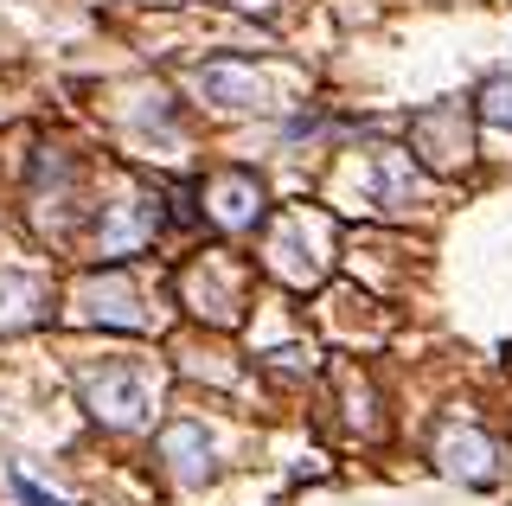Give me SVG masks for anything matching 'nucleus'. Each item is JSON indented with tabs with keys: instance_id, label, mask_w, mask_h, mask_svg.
<instances>
[{
	"instance_id": "1",
	"label": "nucleus",
	"mask_w": 512,
	"mask_h": 506,
	"mask_svg": "<svg viewBox=\"0 0 512 506\" xmlns=\"http://www.w3.org/2000/svg\"><path fill=\"white\" fill-rule=\"evenodd\" d=\"M84 398H90L96 417H109V423H141L148 404H154V391H148V378H135V372H109V378H90Z\"/></svg>"
},
{
	"instance_id": "2",
	"label": "nucleus",
	"mask_w": 512,
	"mask_h": 506,
	"mask_svg": "<svg viewBox=\"0 0 512 506\" xmlns=\"http://www.w3.org/2000/svg\"><path fill=\"white\" fill-rule=\"evenodd\" d=\"M416 148L429 154L436 167H461L474 154V141H468V122H461V109H429V116H416Z\"/></svg>"
},
{
	"instance_id": "3",
	"label": "nucleus",
	"mask_w": 512,
	"mask_h": 506,
	"mask_svg": "<svg viewBox=\"0 0 512 506\" xmlns=\"http://www.w3.org/2000/svg\"><path fill=\"white\" fill-rule=\"evenodd\" d=\"M212 218L224 231H250L256 218H263V186H256V173H218L212 180Z\"/></svg>"
},
{
	"instance_id": "4",
	"label": "nucleus",
	"mask_w": 512,
	"mask_h": 506,
	"mask_svg": "<svg viewBox=\"0 0 512 506\" xmlns=\"http://www.w3.org/2000/svg\"><path fill=\"white\" fill-rule=\"evenodd\" d=\"M154 231H160L154 205H116V212L96 225V250H103V257H122V250H135L141 237H154Z\"/></svg>"
},
{
	"instance_id": "5",
	"label": "nucleus",
	"mask_w": 512,
	"mask_h": 506,
	"mask_svg": "<svg viewBox=\"0 0 512 506\" xmlns=\"http://www.w3.org/2000/svg\"><path fill=\"white\" fill-rule=\"evenodd\" d=\"M199 90L212 103H231V109H250L263 97V84H256V71H237V65H205L199 71Z\"/></svg>"
},
{
	"instance_id": "6",
	"label": "nucleus",
	"mask_w": 512,
	"mask_h": 506,
	"mask_svg": "<svg viewBox=\"0 0 512 506\" xmlns=\"http://www.w3.org/2000/svg\"><path fill=\"white\" fill-rule=\"evenodd\" d=\"M160 449L173 455V468H180L186 481H199V474L212 468V462H199V455H212V449H205V430H199V423H173V430L160 436Z\"/></svg>"
},
{
	"instance_id": "7",
	"label": "nucleus",
	"mask_w": 512,
	"mask_h": 506,
	"mask_svg": "<svg viewBox=\"0 0 512 506\" xmlns=\"http://www.w3.org/2000/svg\"><path fill=\"white\" fill-rule=\"evenodd\" d=\"M410 193H416L410 154H378V199L384 205H410Z\"/></svg>"
},
{
	"instance_id": "8",
	"label": "nucleus",
	"mask_w": 512,
	"mask_h": 506,
	"mask_svg": "<svg viewBox=\"0 0 512 506\" xmlns=\"http://www.w3.org/2000/svg\"><path fill=\"white\" fill-rule=\"evenodd\" d=\"M487 442H480V436H455V442H448V468H455V474H468V481H487Z\"/></svg>"
},
{
	"instance_id": "9",
	"label": "nucleus",
	"mask_w": 512,
	"mask_h": 506,
	"mask_svg": "<svg viewBox=\"0 0 512 506\" xmlns=\"http://www.w3.org/2000/svg\"><path fill=\"white\" fill-rule=\"evenodd\" d=\"M480 116L500 122V129H512V71H500V77L480 84Z\"/></svg>"
},
{
	"instance_id": "10",
	"label": "nucleus",
	"mask_w": 512,
	"mask_h": 506,
	"mask_svg": "<svg viewBox=\"0 0 512 506\" xmlns=\"http://www.w3.org/2000/svg\"><path fill=\"white\" fill-rule=\"evenodd\" d=\"M154 7H173V0H154Z\"/></svg>"
}]
</instances>
